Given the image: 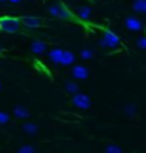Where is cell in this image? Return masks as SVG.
Returning a JSON list of instances; mask_svg holds the SVG:
<instances>
[{
  "label": "cell",
  "mask_w": 146,
  "mask_h": 153,
  "mask_svg": "<svg viewBox=\"0 0 146 153\" xmlns=\"http://www.w3.org/2000/svg\"><path fill=\"white\" fill-rule=\"evenodd\" d=\"M22 28V20L17 17H3L0 19V30L3 33H19Z\"/></svg>",
  "instance_id": "6da1fadb"
},
{
  "label": "cell",
  "mask_w": 146,
  "mask_h": 153,
  "mask_svg": "<svg viewBox=\"0 0 146 153\" xmlns=\"http://www.w3.org/2000/svg\"><path fill=\"white\" fill-rule=\"evenodd\" d=\"M48 13L53 17H58L61 20H71L72 19V13L68 10V7L63 3H55L48 7Z\"/></svg>",
  "instance_id": "7a4b0ae2"
},
{
  "label": "cell",
  "mask_w": 146,
  "mask_h": 153,
  "mask_svg": "<svg viewBox=\"0 0 146 153\" xmlns=\"http://www.w3.org/2000/svg\"><path fill=\"white\" fill-rule=\"evenodd\" d=\"M99 45L104 47V48H118L121 45V40L115 33L109 31V30H105L102 38L99 40Z\"/></svg>",
  "instance_id": "3957f363"
},
{
  "label": "cell",
  "mask_w": 146,
  "mask_h": 153,
  "mask_svg": "<svg viewBox=\"0 0 146 153\" xmlns=\"http://www.w3.org/2000/svg\"><path fill=\"white\" fill-rule=\"evenodd\" d=\"M72 104L75 105L77 108H80V109H88L91 106V98L88 97L87 94L77 92L72 95Z\"/></svg>",
  "instance_id": "277c9868"
},
{
  "label": "cell",
  "mask_w": 146,
  "mask_h": 153,
  "mask_svg": "<svg viewBox=\"0 0 146 153\" xmlns=\"http://www.w3.org/2000/svg\"><path fill=\"white\" fill-rule=\"evenodd\" d=\"M22 20V24L24 27H28V28H36L38 26H41V17H36V16H24V17H20Z\"/></svg>",
  "instance_id": "5b68a950"
},
{
  "label": "cell",
  "mask_w": 146,
  "mask_h": 153,
  "mask_svg": "<svg viewBox=\"0 0 146 153\" xmlns=\"http://www.w3.org/2000/svg\"><path fill=\"white\" fill-rule=\"evenodd\" d=\"M71 74H72V76L75 78V79H81V81H84V79H87L88 75H89V71H88V68L85 65H74L72 67V71H71Z\"/></svg>",
  "instance_id": "8992f818"
},
{
  "label": "cell",
  "mask_w": 146,
  "mask_h": 153,
  "mask_svg": "<svg viewBox=\"0 0 146 153\" xmlns=\"http://www.w3.org/2000/svg\"><path fill=\"white\" fill-rule=\"evenodd\" d=\"M125 26L128 30L130 31H141L142 30V22L139 19H136L133 16H129L126 17V20H125Z\"/></svg>",
  "instance_id": "52a82bcc"
},
{
  "label": "cell",
  "mask_w": 146,
  "mask_h": 153,
  "mask_svg": "<svg viewBox=\"0 0 146 153\" xmlns=\"http://www.w3.org/2000/svg\"><path fill=\"white\" fill-rule=\"evenodd\" d=\"M45 50H47V44L44 43V41H41V40H34L31 44V51L34 53V54H38L41 55L45 53Z\"/></svg>",
  "instance_id": "ba28073f"
},
{
  "label": "cell",
  "mask_w": 146,
  "mask_h": 153,
  "mask_svg": "<svg viewBox=\"0 0 146 153\" xmlns=\"http://www.w3.org/2000/svg\"><path fill=\"white\" fill-rule=\"evenodd\" d=\"M74 61H75L74 53L70 51V50H64V51H63V58H61V62H60V64L68 67V65H71V64H74Z\"/></svg>",
  "instance_id": "9c48e42d"
},
{
  "label": "cell",
  "mask_w": 146,
  "mask_h": 153,
  "mask_svg": "<svg viewBox=\"0 0 146 153\" xmlns=\"http://www.w3.org/2000/svg\"><path fill=\"white\" fill-rule=\"evenodd\" d=\"M13 112H14V116H16V118H19V119H26V118H28V116H30L28 109H27V108H24V106H22V105H17V106H14Z\"/></svg>",
  "instance_id": "30bf717a"
},
{
  "label": "cell",
  "mask_w": 146,
  "mask_h": 153,
  "mask_svg": "<svg viewBox=\"0 0 146 153\" xmlns=\"http://www.w3.org/2000/svg\"><path fill=\"white\" fill-rule=\"evenodd\" d=\"M91 14H92V10H91V7H88V6H82L81 9L78 10V13H77L78 19H80V20H82V22H87V20H89Z\"/></svg>",
  "instance_id": "8fae6325"
},
{
  "label": "cell",
  "mask_w": 146,
  "mask_h": 153,
  "mask_svg": "<svg viewBox=\"0 0 146 153\" xmlns=\"http://www.w3.org/2000/svg\"><path fill=\"white\" fill-rule=\"evenodd\" d=\"M63 51H64V50H61V48H53L48 53L50 60L53 61L54 64H60V62H61V58H63Z\"/></svg>",
  "instance_id": "7c38bea8"
},
{
  "label": "cell",
  "mask_w": 146,
  "mask_h": 153,
  "mask_svg": "<svg viewBox=\"0 0 146 153\" xmlns=\"http://www.w3.org/2000/svg\"><path fill=\"white\" fill-rule=\"evenodd\" d=\"M132 7L138 13H146V0H135Z\"/></svg>",
  "instance_id": "4fadbf2b"
},
{
  "label": "cell",
  "mask_w": 146,
  "mask_h": 153,
  "mask_svg": "<svg viewBox=\"0 0 146 153\" xmlns=\"http://www.w3.org/2000/svg\"><path fill=\"white\" fill-rule=\"evenodd\" d=\"M23 131L26 132L27 135H36L38 132V128H37V125H34L31 122H27V123L23 125Z\"/></svg>",
  "instance_id": "5bb4252c"
},
{
  "label": "cell",
  "mask_w": 146,
  "mask_h": 153,
  "mask_svg": "<svg viewBox=\"0 0 146 153\" xmlns=\"http://www.w3.org/2000/svg\"><path fill=\"white\" fill-rule=\"evenodd\" d=\"M65 89H67V92H70L74 95V94L78 92V85L72 81H67L65 82Z\"/></svg>",
  "instance_id": "9a60e30c"
},
{
  "label": "cell",
  "mask_w": 146,
  "mask_h": 153,
  "mask_svg": "<svg viewBox=\"0 0 146 153\" xmlns=\"http://www.w3.org/2000/svg\"><path fill=\"white\" fill-rule=\"evenodd\" d=\"M124 112L126 116H133V115L136 114V106L133 104H128V105H125V108H124Z\"/></svg>",
  "instance_id": "2e32d148"
},
{
  "label": "cell",
  "mask_w": 146,
  "mask_h": 153,
  "mask_svg": "<svg viewBox=\"0 0 146 153\" xmlns=\"http://www.w3.org/2000/svg\"><path fill=\"white\" fill-rule=\"evenodd\" d=\"M82 60H91L92 57H94V51L91 48H84L81 50V53H80Z\"/></svg>",
  "instance_id": "e0dca14e"
},
{
  "label": "cell",
  "mask_w": 146,
  "mask_h": 153,
  "mask_svg": "<svg viewBox=\"0 0 146 153\" xmlns=\"http://www.w3.org/2000/svg\"><path fill=\"white\" fill-rule=\"evenodd\" d=\"M105 150L108 153H121L122 152V149L119 148V146H116V145H108Z\"/></svg>",
  "instance_id": "ac0fdd59"
},
{
  "label": "cell",
  "mask_w": 146,
  "mask_h": 153,
  "mask_svg": "<svg viewBox=\"0 0 146 153\" xmlns=\"http://www.w3.org/2000/svg\"><path fill=\"white\" fill-rule=\"evenodd\" d=\"M9 120H10L9 114H6V112H1V111H0V125H6V123H9Z\"/></svg>",
  "instance_id": "d6986e66"
},
{
  "label": "cell",
  "mask_w": 146,
  "mask_h": 153,
  "mask_svg": "<svg viewBox=\"0 0 146 153\" xmlns=\"http://www.w3.org/2000/svg\"><path fill=\"white\" fill-rule=\"evenodd\" d=\"M136 45L142 50H146V37L145 36H143V37H139L136 40Z\"/></svg>",
  "instance_id": "ffe728a7"
},
{
  "label": "cell",
  "mask_w": 146,
  "mask_h": 153,
  "mask_svg": "<svg viewBox=\"0 0 146 153\" xmlns=\"http://www.w3.org/2000/svg\"><path fill=\"white\" fill-rule=\"evenodd\" d=\"M19 152H22V153H33V152H36V149L33 148V146H22V148L19 149Z\"/></svg>",
  "instance_id": "44dd1931"
},
{
  "label": "cell",
  "mask_w": 146,
  "mask_h": 153,
  "mask_svg": "<svg viewBox=\"0 0 146 153\" xmlns=\"http://www.w3.org/2000/svg\"><path fill=\"white\" fill-rule=\"evenodd\" d=\"M9 1H10V3H20L22 0H9Z\"/></svg>",
  "instance_id": "7402d4cb"
},
{
  "label": "cell",
  "mask_w": 146,
  "mask_h": 153,
  "mask_svg": "<svg viewBox=\"0 0 146 153\" xmlns=\"http://www.w3.org/2000/svg\"><path fill=\"white\" fill-rule=\"evenodd\" d=\"M1 53H3V48H1V47H0V55H1Z\"/></svg>",
  "instance_id": "603a6c76"
},
{
  "label": "cell",
  "mask_w": 146,
  "mask_h": 153,
  "mask_svg": "<svg viewBox=\"0 0 146 153\" xmlns=\"http://www.w3.org/2000/svg\"><path fill=\"white\" fill-rule=\"evenodd\" d=\"M0 1H9V0H0Z\"/></svg>",
  "instance_id": "cb8c5ba5"
},
{
  "label": "cell",
  "mask_w": 146,
  "mask_h": 153,
  "mask_svg": "<svg viewBox=\"0 0 146 153\" xmlns=\"http://www.w3.org/2000/svg\"><path fill=\"white\" fill-rule=\"evenodd\" d=\"M0 88H1V84H0Z\"/></svg>",
  "instance_id": "d4e9b609"
}]
</instances>
